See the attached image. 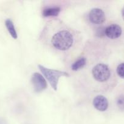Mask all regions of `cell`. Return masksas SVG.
<instances>
[{
  "label": "cell",
  "instance_id": "cell-1",
  "mask_svg": "<svg viewBox=\"0 0 124 124\" xmlns=\"http://www.w3.org/2000/svg\"><path fill=\"white\" fill-rule=\"evenodd\" d=\"M42 34L47 35L49 46L58 52H68L75 44V31L60 22L47 24Z\"/></svg>",
  "mask_w": 124,
  "mask_h": 124
},
{
  "label": "cell",
  "instance_id": "cell-2",
  "mask_svg": "<svg viewBox=\"0 0 124 124\" xmlns=\"http://www.w3.org/2000/svg\"><path fill=\"white\" fill-rule=\"evenodd\" d=\"M39 69L44 75L46 79L49 82L50 85L52 88L55 91L57 90V85H58V81L62 76H65V77H69V75L68 73L66 71H60V70H54V69H50L43 66V65L39 64L38 65Z\"/></svg>",
  "mask_w": 124,
  "mask_h": 124
},
{
  "label": "cell",
  "instance_id": "cell-3",
  "mask_svg": "<svg viewBox=\"0 0 124 124\" xmlns=\"http://www.w3.org/2000/svg\"><path fill=\"white\" fill-rule=\"evenodd\" d=\"M92 77L98 82H106L111 77V70L106 64L99 63L95 65L92 69Z\"/></svg>",
  "mask_w": 124,
  "mask_h": 124
},
{
  "label": "cell",
  "instance_id": "cell-4",
  "mask_svg": "<svg viewBox=\"0 0 124 124\" xmlns=\"http://www.w3.org/2000/svg\"><path fill=\"white\" fill-rule=\"evenodd\" d=\"M31 82L34 89L36 93H40L44 90L47 87V84L44 78L39 73H34L32 76Z\"/></svg>",
  "mask_w": 124,
  "mask_h": 124
},
{
  "label": "cell",
  "instance_id": "cell-5",
  "mask_svg": "<svg viewBox=\"0 0 124 124\" xmlns=\"http://www.w3.org/2000/svg\"><path fill=\"white\" fill-rule=\"evenodd\" d=\"M89 19L92 24H103L105 21V14L100 8H94L91 10L89 13Z\"/></svg>",
  "mask_w": 124,
  "mask_h": 124
},
{
  "label": "cell",
  "instance_id": "cell-6",
  "mask_svg": "<svg viewBox=\"0 0 124 124\" xmlns=\"http://www.w3.org/2000/svg\"><path fill=\"white\" fill-rule=\"evenodd\" d=\"M122 31L120 25L117 24H112L105 28V33L109 39H115L121 36Z\"/></svg>",
  "mask_w": 124,
  "mask_h": 124
},
{
  "label": "cell",
  "instance_id": "cell-7",
  "mask_svg": "<svg viewBox=\"0 0 124 124\" xmlns=\"http://www.w3.org/2000/svg\"><path fill=\"white\" fill-rule=\"evenodd\" d=\"M93 105L95 108L98 111H105L108 107V101L103 96L98 95L94 99Z\"/></svg>",
  "mask_w": 124,
  "mask_h": 124
},
{
  "label": "cell",
  "instance_id": "cell-8",
  "mask_svg": "<svg viewBox=\"0 0 124 124\" xmlns=\"http://www.w3.org/2000/svg\"><path fill=\"white\" fill-rule=\"evenodd\" d=\"M61 8L59 7H47L43 10L42 15L44 17L56 16L59 14Z\"/></svg>",
  "mask_w": 124,
  "mask_h": 124
},
{
  "label": "cell",
  "instance_id": "cell-9",
  "mask_svg": "<svg viewBox=\"0 0 124 124\" xmlns=\"http://www.w3.org/2000/svg\"><path fill=\"white\" fill-rule=\"evenodd\" d=\"M5 24H6L7 30L9 32L10 35L12 36V37L15 39H17L18 35H17V31H16L15 28L14 24H13L12 21L10 19H6V21H5Z\"/></svg>",
  "mask_w": 124,
  "mask_h": 124
},
{
  "label": "cell",
  "instance_id": "cell-10",
  "mask_svg": "<svg viewBox=\"0 0 124 124\" xmlns=\"http://www.w3.org/2000/svg\"><path fill=\"white\" fill-rule=\"evenodd\" d=\"M86 64V59L85 57H81L78 59L74 64L72 65L71 69L73 71H77L82 69Z\"/></svg>",
  "mask_w": 124,
  "mask_h": 124
},
{
  "label": "cell",
  "instance_id": "cell-11",
  "mask_svg": "<svg viewBox=\"0 0 124 124\" xmlns=\"http://www.w3.org/2000/svg\"><path fill=\"white\" fill-rule=\"evenodd\" d=\"M117 73L121 78L124 79V62L119 64L117 67Z\"/></svg>",
  "mask_w": 124,
  "mask_h": 124
},
{
  "label": "cell",
  "instance_id": "cell-12",
  "mask_svg": "<svg viewBox=\"0 0 124 124\" xmlns=\"http://www.w3.org/2000/svg\"><path fill=\"white\" fill-rule=\"evenodd\" d=\"M117 105L121 110L124 111V96L119 97L117 99Z\"/></svg>",
  "mask_w": 124,
  "mask_h": 124
},
{
  "label": "cell",
  "instance_id": "cell-13",
  "mask_svg": "<svg viewBox=\"0 0 124 124\" xmlns=\"http://www.w3.org/2000/svg\"><path fill=\"white\" fill-rule=\"evenodd\" d=\"M105 29H103V28H100V29H98V30H97V35L98 36H99V37L104 36V35H105Z\"/></svg>",
  "mask_w": 124,
  "mask_h": 124
},
{
  "label": "cell",
  "instance_id": "cell-14",
  "mask_svg": "<svg viewBox=\"0 0 124 124\" xmlns=\"http://www.w3.org/2000/svg\"><path fill=\"white\" fill-rule=\"evenodd\" d=\"M122 18L124 20V7H123L122 10Z\"/></svg>",
  "mask_w": 124,
  "mask_h": 124
}]
</instances>
